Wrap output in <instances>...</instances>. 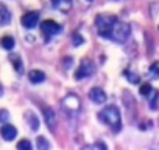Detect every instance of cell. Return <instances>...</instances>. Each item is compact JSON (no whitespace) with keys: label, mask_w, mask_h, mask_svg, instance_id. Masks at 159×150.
<instances>
[{"label":"cell","mask_w":159,"mask_h":150,"mask_svg":"<svg viewBox=\"0 0 159 150\" xmlns=\"http://www.w3.org/2000/svg\"><path fill=\"white\" fill-rule=\"evenodd\" d=\"M52 5L61 13H69L72 10V0H52Z\"/></svg>","instance_id":"30bf717a"},{"label":"cell","mask_w":159,"mask_h":150,"mask_svg":"<svg viewBox=\"0 0 159 150\" xmlns=\"http://www.w3.org/2000/svg\"><path fill=\"white\" fill-rule=\"evenodd\" d=\"M148 73H150V78H153V80H157L159 78V61H154L150 66Z\"/></svg>","instance_id":"5bb4252c"},{"label":"cell","mask_w":159,"mask_h":150,"mask_svg":"<svg viewBox=\"0 0 159 150\" xmlns=\"http://www.w3.org/2000/svg\"><path fill=\"white\" fill-rule=\"evenodd\" d=\"M89 2H91V0H89Z\"/></svg>","instance_id":"4316f807"},{"label":"cell","mask_w":159,"mask_h":150,"mask_svg":"<svg viewBox=\"0 0 159 150\" xmlns=\"http://www.w3.org/2000/svg\"><path fill=\"white\" fill-rule=\"evenodd\" d=\"M17 150H33V145L28 139H22L17 142Z\"/></svg>","instance_id":"ffe728a7"},{"label":"cell","mask_w":159,"mask_h":150,"mask_svg":"<svg viewBox=\"0 0 159 150\" xmlns=\"http://www.w3.org/2000/svg\"><path fill=\"white\" fill-rule=\"evenodd\" d=\"M89 99L94 103H105L106 102V92L102 88H92L89 91Z\"/></svg>","instance_id":"9c48e42d"},{"label":"cell","mask_w":159,"mask_h":150,"mask_svg":"<svg viewBox=\"0 0 159 150\" xmlns=\"http://www.w3.org/2000/svg\"><path fill=\"white\" fill-rule=\"evenodd\" d=\"M159 103V92L157 91H153V96H151V100H150V106L151 108H156Z\"/></svg>","instance_id":"7402d4cb"},{"label":"cell","mask_w":159,"mask_h":150,"mask_svg":"<svg viewBox=\"0 0 159 150\" xmlns=\"http://www.w3.org/2000/svg\"><path fill=\"white\" fill-rule=\"evenodd\" d=\"M117 21H119V17L114 14H98L95 17V27H97L98 35L109 39V35H111L114 25L117 24Z\"/></svg>","instance_id":"7a4b0ae2"},{"label":"cell","mask_w":159,"mask_h":150,"mask_svg":"<svg viewBox=\"0 0 159 150\" xmlns=\"http://www.w3.org/2000/svg\"><path fill=\"white\" fill-rule=\"evenodd\" d=\"M28 80H30L31 83H34V85L42 83V82L45 80V73H44L42 70H39V69H33V70L28 72Z\"/></svg>","instance_id":"8fae6325"},{"label":"cell","mask_w":159,"mask_h":150,"mask_svg":"<svg viewBox=\"0 0 159 150\" xmlns=\"http://www.w3.org/2000/svg\"><path fill=\"white\" fill-rule=\"evenodd\" d=\"M125 77L128 78V82H129V83H139V82H140V78L137 77L136 73H131V72H128V70L125 72Z\"/></svg>","instance_id":"44dd1931"},{"label":"cell","mask_w":159,"mask_h":150,"mask_svg":"<svg viewBox=\"0 0 159 150\" xmlns=\"http://www.w3.org/2000/svg\"><path fill=\"white\" fill-rule=\"evenodd\" d=\"M0 134H2V138L5 141H13L17 136V130H16L14 125L5 124V125H2V128H0Z\"/></svg>","instance_id":"ba28073f"},{"label":"cell","mask_w":159,"mask_h":150,"mask_svg":"<svg viewBox=\"0 0 159 150\" xmlns=\"http://www.w3.org/2000/svg\"><path fill=\"white\" fill-rule=\"evenodd\" d=\"M95 70V66L91 59H83L81 63H80L76 72H75V78L76 80H83V78H88L89 75H92Z\"/></svg>","instance_id":"277c9868"},{"label":"cell","mask_w":159,"mask_h":150,"mask_svg":"<svg viewBox=\"0 0 159 150\" xmlns=\"http://www.w3.org/2000/svg\"><path fill=\"white\" fill-rule=\"evenodd\" d=\"M83 150H106V145L103 142H94V144L84 145Z\"/></svg>","instance_id":"d6986e66"},{"label":"cell","mask_w":159,"mask_h":150,"mask_svg":"<svg viewBox=\"0 0 159 150\" xmlns=\"http://www.w3.org/2000/svg\"><path fill=\"white\" fill-rule=\"evenodd\" d=\"M83 38H81V35H80V33H73L72 35V42L75 44V45H80V44H83Z\"/></svg>","instance_id":"cb8c5ba5"},{"label":"cell","mask_w":159,"mask_h":150,"mask_svg":"<svg viewBox=\"0 0 159 150\" xmlns=\"http://www.w3.org/2000/svg\"><path fill=\"white\" fill-rule=\"evenodd\" d=\"M27 119H28V122H30V128H31V130H38V128H39V119H38L34 114L28 113V114H27Z\"/></svg>","instance_id":"ac0fdd59"},{"label":"cell","mask_w":159,"mask_h":150,"mask_svg":"<svg viewBox=\"0 0 159 150\" xmlns=\"http://www.w3.org/2000/svg\"><path fill=\"white\" fill-rule=\"evenodd\" d=\"M129 33H131V27L122 21H117V24L114 25V28L109 35V39H112L116 42H125L129 38Z\"/></svg>","instance_id":"3957f363"},{"label":"cell","mask_w":159,"mask_h":150,"mask_svg":"<svg viewBox=\"0 0 159 150\" xmlns=\"http://www.w3.org/2000/svg\"><path fill=\"white\" fill-rule=\"evenodd\" d=\"M0 94H2V88H0Z\"/></svg>","instance_id":"484cf974"},{"label":"cell","mask_w":159,"mask_h":150,"mask_svg":"<svg viewBox=\"0 0 159 150\" xmlns=\"http://www.w3.org/2000/svg\"><path fill=\"white\" fill-rule=\"evenodd\" d=\"M80 99L75 96V94H67L64 99H62V106L69 111V113H76L80 110Z\"/></svg>","instance_id":"8992f818"},{"label":"cell","mask_w":159,"mask_h":150,"mask_svg":"<svg viewBox=\"0 0 159 150\" xmlns=\"http://www.w3.org/2000/svg\"><path fill=\"white\" fill-rule=\"evenodd\" d=\"M61 30H62V27H61L58 22L52 21V19H48V21H44V22L41 24V31H42V35L45 36V39H50L52 36L58 35Z\"/></svg>","instance_id":"5b68a950"},{"label":"cell","mask_w":159,"mask_h":150,"mask_svg":"<svg viewBox=\"0 0 159 150\" xmlns=\"http://www.w3.org/2000/svg\"><path fill=\"white\" fill-rule=\"evenodd\" d=\"M10 59H11V63H13V67L20 73V72L24 70V66H22V59H20V56H17V55H11Z\"/></svg>","instance_id":"2e32d148"},{"label":"cell","mask_w":159,"mask_h":150,"mask_svg":"<svg viewBox=\"0 0 159 150\" xmlns=\"http://www.w3.org/2000/svg\"><path fill=\"white\" fill-rule=\"evenodd\" d=\"M98 119L106 124L112 131H119L122 128V119H120V111L117 106L114 105H109V106H105L100 113H98Z\"/></svg>","instance_id":"6da1fadb"},{"label":"cell","mask_w":159,"mask_h":150,"mask_svg":"<svg viewBox=\"0 0 159 150\" xmlns=\"http://www.w3.org/2000/svg\"><path fill=\"white\" fill-rule=\"evenodd\" d=\"M0 44H2V47L5 50H13L14 49V39L11 36H3L2 41H0Z\"/></svg>","instance_id":"9a60e30c"},{"label":"cell","mask_w":159,"mask_h":150,"mask_svg":"<svg viewBox=\"0 0 159 150\" xmlns=\"http://www.w3.org/2000/svg\"><path fill=\"white\" fill-rule=\"evenodd\" d=\"M7 117H8V113L5 110H2V111H0V120H5Z\"/></svg>","instance_id":"d4e9b609"},{"label":"cell","mask_w":159,"mask_h":150,"mask_svg":"<svg viewBox=\"0 0 159 150\" xmlns=\"http://www.w3.org/2000/svg\"><path fill=\"white\" fill-rule=\"evenodd\" d=\"M153 92V89H151V86L148 85V83H143L142 86H140V94L142 96H150Z\"/></svg>","instance_id":"603a6c76"},{"label":"cell","mask_w":159,"mask_h":150,"mask_svg":"<svg viewBox=\"0 0 159 150\" xmlns=\"http://www.w3.org/2000/svg\"><path fill=\"white\" fill-rule=\"evenodd\" d=\"M20 22H22V25L25 27V28H34L36 25H38V22H39V13L38 11H28V13H25L24 16H22V19H20Z\"/></svg>","instance_id":"52a82bcc"},{"label":"cell","mask_w":159,"mask_h":150,"mask_svg":"<svg viewBox=\"0 0 159 150\" xmlns=\"http://www.w3.org/2000/svg\"><path fill=\"white\" fill-rule=\"evenodd\" d=\"M44 119H45V122H47L48 128H50L52 131H55V125H56V114L53 113V110H52V108H45V110H44Z\"/></svg>","instance_id":"7c38bea8"},{"label":"cell","mask_w":159,"mask_h":150,"mask_svg":"<svg viewBox=\"0 0 159 150\" xmlns=\"http://www.w3.org/2000/svg\"><path fill=\"white\" fill-rule=\"evenodd\" d=\"M11 21V13L10 10L3 5V3H0V25H8Z\"/></svg>","instance_id":"4fadbf2b"},{"label":"cell","mask_w":159,"mask_h":150,"mask_svg":"<svg viewBox=\"0 0 159 150\" xmlns=\"http://www.w3.org/2000/svg\"><path fill=\"white\" fill-rule=\"evenodd\" d=\"M36 145H38L39 150H48V148H50V142H48L44 136H39V138L36 139Z\"/></svg>","instance_id":"e0dca14e"}]
</instances>
